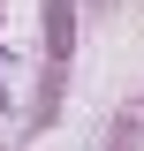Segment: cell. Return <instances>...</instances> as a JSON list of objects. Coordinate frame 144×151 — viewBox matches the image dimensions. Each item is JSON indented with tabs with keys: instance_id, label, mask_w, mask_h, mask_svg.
I'll use <instances>...</instances> for the list:
<instances>
[{
	"instance_id": "cell-1",
	"label": "cell",
	"mask_w": 144,
	"mask_h": 151,
	"mask_svg": "<svg viewBox=\"0 0 144 151\" xmlns=\"http://www.w3.org/2000/svg\"><path fill=\"white\" fill-rule=\"evenodd\" d=\"M68 30H76V8H68V0H46V38H53V45H46V53H68Z\"/></svg>"
},
{
	"instance_id": "cell-2",
	"label": "cell",
	"mask_w": 144,
	"mask_h": 151,
	"mask_svg": "<svg viewBox=\"0 0 144 151\" xmlns=\"http://www.w3.org/2000/svg\"><path fill=\"white\" fill-rule=\"evenodd\" d=\"M0 106H8V91H0Z\"/></svg>"
}]
</instances>
